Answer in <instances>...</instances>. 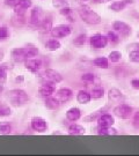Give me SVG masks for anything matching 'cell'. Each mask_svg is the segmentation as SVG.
<instances>
[{"label":"cell","instance_id":"obj_1","mask_svg":"<svg viewBox=\"0 0 139 156\" xmlns=\"http://www.w3.org/2000/svg\"><path fill=\"white\" fill-rule=\"evenodd\" d=\"M38 55V49L36 46L29 45L26 48H15L11 51L12 60L16 64L24 62L29 58H34Z\"/></svg>","mask_w":139,"mask_h":156},{"label":"cell","instance_id":"obj_2","mask_svg":"<svg viewBox=\"0 0 139 156\" xmlns=\"http://www.w3.org/2000/svg\"><path fill=\"white\" fill-rule=\"evenodd\" d=\"M78 15L80 17V20L88 26H97L102 21L100 15L87 5H81L79 7Z\"/></svg>","mask_w":139,"mask_h":156},{"label":"cell","instance_id":"obj_3","mask_svg":"<svg viewBox=\"0 0 139 156\" xmlns=\"http://www.w3.org/2000/svg\"><path fill=\"white\" fill-rule=\"evenodd\" d=\"M7 98L9 101V104L15 106V108H19V106H22L24 104H27L29 100H30L29 95L23 89H19V88L9 90L8 94H7Z\"/></svg>","mask_w":139,"mask_h":156},{"label":"cell","instance_id":"obj_4","mask_svg":"<svg viewBox=\"0 0 139 156\" xmlns=\"http://www.w3.org/2000/svg\"><path fill=\"white\" fill-rule=\"evenodd\" d=\"M72 34V28L68 24H58V26H53L50 31L51 37L53 38H65L68 37Z\"/></svg>","mask_w":139,"mask_h":156},{"label":"cell","instance_id":"obj_5","mask_svg":"<svg viewBox=\"0 0 139 156\" xmlns=\"http://www.w3.org/2000/svg\"><path fill=\"white\" fill-rule=\"evenodd\" d=\"M112 112L119 119H129L134 115V109H132V106L128 105L125 103H122V104H118L115 106Z\"/></svg>","mask_w":139,"mask_h":156},{"label":"cell","instance_id":"obj_6","mask_svg":"<svg viewBox=\"0 0 139 156\" xmlns=\"http://www.w3.org/2000/svg\"><path fill=\"white\" fill-rule=\"evenodd\" d=\"M43 11H42V8L41 7H37V6H35L31 8V11H30V15H29V23H30V26H33V27H38L39 23L43 21Z\"/></svg>","mask_w":139,"mask_h":156},{"label":"cell","instance_id":"obj_7","mask_svg":"<svg viewBox=\"0 0 139 156\" xmlns=\"http://www.w3.org/2000/svg\"><path fill=\"white\" fill-rule=\"evenodd\" d=\"M109 42L107 36L102 34H95L92 37H89V44L94 49H104Z\"/></svg>","mask_w":139,"mask_h":156},{"label":"cell","instance_id":"obj_8","mask_svg":"<svg viewBox=\"0 0 139 156\" xmlns=\"http://www.w3.org/2000/svg\"><path fill=\"white\" fill-rule=\"evenodd\" d=\"M112 29L122 37H129L132 33L131 26H129L128 23L123 22V21H115L112 23Z\"/></svg>","mask_w":139,"mask_h":156},{"label":"cell","instance_id":"obj_9","mask_svg":"<svg viewBox=\"0 0 139 156\" xmlns=\"http://www.w3.org/2000/svg\"><path fill=\"white\" fill-rule=\"evenodd\" d=\"M55 97L60 102V104H66L67 102H70L73 98V91L67 87H63L56 90Z\"/></svg>","mask_w":139,"mask_h":156},{"label":"cell","instance_id":"obj_10","mask_svg":"<svg viewBox=\"0 0 139 156\" xmlns=\"http://www.w3.org/2000/svg\"><path fill=\"white\" fill-rule=\"evenodd\" d=\"M33 7L31 0H16V4L13 7L14 14L17 15H26V12Z\"/></svg>","mask_w":139,"mask_h":156},{"label":"cell","instance_id":"obj_11","mask_svg":"<svg viewBox=\"0 0 139 156\" xmlns=\"http://www.w3.org/2000/svg\"><path fill=\"white\" fill-rule=\"evenodd\" d=\"M30 127L35 132L43 133L48 129V123L44 118L42 117H33L30 120Z\"/></svg>","mask_w":139,"mask_h":156},{"label":"cell","instance_id":"obj_12","mask_svg":"<svg viewBox=\"0 0 139 156\" xmlns=\"http://www.w3.org/2000/svg\"><path fill=\"white\" fill-rule=\"evenodd\" d=\"M38 93L44 98L45 97H49V96H52L56 93V83L46 80V82H44V83H42L39 86Z\"/></svg>","mask_w":139,"mask_h":156},{"label":"cell","instance_id":"obj_13","mask_svg":"<svg viewBox=\"0 0 139 156\" xmlns=\"http://www.w3.org/2000/svg\"><path fill=\"white\" fill-rule=\"evenodd\" d=\"M24 67L31 73H37L42 67V60L38 58H29L24 62Z\"/></svg>","mask_w":139,"mask_h":156},{"label":"cell","instance_id":"obj_14","mask_svg":"<svg viewBox=\"0 0 139 156\" xmlns=\"http://www.w3.org/2000/svg\"><path fill=\"white\" fill-rule=\"evenodd\" d=\"M44 78L48 80V81H51V82H55V83H59L61 82L64 78L60 73L56 69H52V68H48L44 71Z\"/></svg>","mask_w":139,"mask_h":156},{"label":"cell","instance_id":"obj_15","mask_svg":"<svg viewBox=\"0 0 139 156\" xmlns=\"http://www.w3.org/2000/svg\"><path fill=\"white\" fill-rule=\"evenodd\" d=\"M97 126L99 127H111L115 124V119L111 116L110 113H102L100 117L97 118Z\"/></svg>","mask_w":139,"mask_h":156},{"label":"cell","instance_id":"obj_16","mask_svg":"<svg viewBox=\"0 0 139 156\" xmlns=\"http://www.w3.org/2000/svg\"><path fill=\"white\" fill-rule=\"evenodd\" d=\"M108 98L111 103H119L124 100V95L119 89L117 88H111L108 91Z\"/></svg>","mask_w":139,"mask_h":156},{"label":"cell","instance_id":"obj_17","mask_svg":"<svg viewBox=\"0 0 139 156\" xmlns=\"http://www.w3.org/2000/svg\"><path fill=\"white\" fill-rule=\"evenodd\" d=\"M132 2H134V0H118V1H114L109 6V8H110L111 11L118 13V12H122L128 5H131Z\"/></svg>","mask_w":139,"mask_h":156},{"label":"cell","instance_id":"obj_18","mask_svg":"<svg viewBox=\"0 0 139 156\" xmlns=\"http://www.w3.org/2000/svg\"><path fill=\"white\" fill-rule=\"evenodd\" d=\"M44 106L48 109V110L55 111V110H58V109H59V106H60V102L57 100L55 96H49V97H45Z\"/></svg>","mask_w":139,"mask_h":156},{"label":"cell","instance_id":"obj_19","mask_svg":"<svg viewBox=\"0 0 139 156\" xmlns=\"http://www.w3.org/2000/svg\"><path fill=\"white\" fill-rule=\"evenodd\" d=\"M81 118V110L77 108V106H73L71 109H68L66 111V119L70 122H77Z\"/></svg>","mask_w":139,"mask_h":156},{"label":"cell","instance_id":"obj_20","mask_svg":"<svg viewBox=\"0 0 139 156\" xmlns=\"http://www.w3.org/2000/svg\"><path fill=\"white\" fill-rule=\"evenodd\" d=\"M67 133L70 135H82V134L86 133V129L83 126L79 125V124L74 123L73 122L68 127H67Z\"/></svg>","mask_w":139,"mask_h":156},{"label":"cell","instance_id":"obj_21","mask_svg":"<svg viewBox=\"0 0 139 156\" xmlns=\"http://www.w3.org/2000/svg\"><path fill=\"white\" fill-rule=\"evenodd\" d=\"M52 27H53V26H52V20H51V17H44L43 21L39 23V26L37 27V28H38V30L41 31V33L50 34Z\"/></svg>","mask_w":139,"mask_h":156},{"label":"cell","instance_id":"obj_22","mask_svg":"<svg viewBox=\"0 0 139 156\" xmlns=\"http://www.w3.org/2000/svg\"><path fill=\"white\" fill-rule=\"evenodd\" d=\"M92 101V95L87 90H79L77 94V102L80 104H88Z\"/></svg>","mask_w":139,"mask_h":156},{"label":"cell","instance_id":"obj_23","mask_svg":"<svg viewBox=\"0 0 139 156\" xmlns=\"http://www.w3.org/2000/svg\"><path fill=\"white\" fill-rule=\"evenodd\" d=\"M13 66L9 62H4V64H0V83L4 84L7 81V71L12 69Z\"/></svg>","mask_w":139,"mask_h":156},{"label":"cell","instance_id":"obj_24","mask_svg":"<svg viewBox=\"0 0 139 156\" xmlns=\"http://www.w3.org/2000/svg\"><path fill=\"white\" fill-rule=\"evenodd\" d=\"M107 110H108V105L104 106V108H102V109H100V110H97V111L93 112V113H90V115H88V116H86V117L83 118V120H85L86 123L95 122V120H97V118L100 117L102 113L107 112Z\"/></svg>","mask_w":139,"mask_h":156},{"label":"cell","instance_id":"obj_25","mask_svg":"<svg viewBox=\"0 0 139 156\" xmlns=\"http://www.w3.org/2000/svg\"><path fill=\"white\" fill-rule=\"evenodd\" d=\"M61 48V43L58 41V38H50L45 42V49L49 51H57Z\"/></svg>","mask_w":139,"mask_h":156},{"label":"cell","instance_id":"obj_26","mask_svg":"<svg viewBox=\"0 0 139 156\" xmlns=\"http://www.w3.org/2000/svg\"><path fill=\"white\" fill-rule=\"evenodd\" d=\"M95 67L97 68H102V69H107L109 67V59L106 57H97L93 60Z\"/></svg>","mask_w":139,"mask_h":156},{"label":"cell","instance_id":"obj_27","mask_svg":"<svg viewBox=\"0 0 139 156\" xmlns=\"http://www.w3.org/2000/svg\"><path fill=\"white\" fill-rule=\"evenodd\" d=\"M59 13H60L63 16L66 17L70 22H74V21H75V19L73 17V9L71 7H68V6H63V7H60V9H59Z\"/></svg>","mask_w":139,"mask_h":156},{"label":"cell","instance_id":"obj_28","mask_svg":"<svg viewBox=\"0 0 139 156\" xmlns=\"http://www.w3.org/2000/svg\"><path fill=\"white\" fill-rule=\"evenodd\" d=\"M90 95H92V98L100 100L104 96V89L101 86H95L94 88L92 89V91H90Z\"/></svg>","mask_w":139,"mask_h":156},{"label":"cell","instance_id":"obj_29","mask_svg":"<svg viewBox=\"0 0 139 156\" xmlns=\"http://www.w3.org/2000/svg\"><path fill=\"white\" fill-rule=\"evenodd\" d=\"M12 133V125L8 122H1L0 123V134L1 135H8Z\"/></svg>","mask_w":139,"mask_h":156},{"label":"cell","instance_id":"obj_30","mask_svg":"<svg viewBox=\"0 0 139 156\" xmlns=\"http://www.w3.org/2000/svg\"><path fill=\"white\" fill-rule=\"evenodd\" d=\"M108 59L112 64H117V62H121V59H122V53L119 51H111L110 53H109V56H108Z\"/></svg>","mask_w":139,"mask_h":156},{"label":"cell","instance_id":"obj_31","mask_svg":"<svg viewBox=\"0 0 139 156\" xmlns=\"http://www.w3.org/2000/svg\"><path fill=\"white\" fill-rule=\"evenodd\" d=\"M107 38H108V42L111 44H117L119 42V35L115 30H112V31H109L107 34Z\"/></svg>","mask_w":139,"mask_h":156},{"label":"cell","instance_id":"obj_32","mask_svg":"<svg viewBox=\"0 0 139 156\" xmlns=\"http://www.w3.org/2000/svg\"><path fill=\"white\" fill-rule=\"evenodd\" d=\"M12 115V109L7 104H0V118L8 117Z\"/></svg>","mask_w":139,"mask_h":156},{"label":"cell","instance_id":"obj_33","mask_svg":"<svg viewBox=\"0 0 139 156\" xmlns=\"http://www.w3.org/2000/svg\"><path fill=\"white\" fill-rule=\"evenodd\" d=\"M86 42H87V36L85 34H80L78 37L73 39V44L77 45V46H82L86 44Z\"/></svg>","mask_w":139,"mask_h":156},{"label":"cell","instance_id":"obj_34","mask_svg":"<svg viewBox=\"0 0 139 156\" xmlns=\"http://www.w3.org/2000/svg\"><path fill=\"white\" fill-rule=\"evenodd\" d=\"M129 60L134 64H139V50H132L129 52Z\"/></svg>","mask_w":139,"mask_h":156},{"label":"cell","instance_id":"obj_35","mask_svg":"<svg viewBox=\"0 0 139 156\" xmlns=\"http://www.w3.org/2000/svg\"><path fill=\"white\" fill-rule=\"evenodd\" d=\"M9 36H11V33L8 28L6 26H1L0 27V41H6L7 38H9Z\"/></svg>","mask_w":139,"mask_h":156},{"label":"cell","instance_id":"obj_36","mask_svg":"<svg viewBox=\"0 0 139 156\" xmlns=\"http://www.w3.org/2000/svg\"><path fill=\"white\" fill-rule=\"evenodd\" d=\"M81 80L86 83H93L95 81V75L93 73H83L81 75Z\"/></svg>","mask_w":139,"mask_h":156},{"label":"cell","instance_id":"obj_37","mask_svg":"<svg viewBox=\"0 0 139 156\" xmlns=\"http://www.w3.org/2000/svg\"><path fill=\"white\" fill-rule=\"evenodd\" d=\"M132 125H134V128H139V110L134 113V117H132Z\"/></svg>","mask_w":139,"mask_h":156},{"label":"cell","instance_id":"obj_38","mask_svg":"<svg viewBox=\"0 0 139 156\" xmlns=\"http://www.w3.org/2000/svg\"><path fill=\"white\" fill-rule=\"evenodd\" d=\"M131 86H132V88L134 89H139V79L138 78H134L131 80Z\"/></svg>","mask_w":139,"mask_h":156},{"label":"cell","instance_id":"obj_39","mask_svg":"<svg viewBox=\"0 0 139 156\" xmlns=\"http://www.w3.org/2000/svg\"><path fill=\"white\" fill-rule=\"evenodd\" d=\"M15 4H16V0H5V5L7 6V7H14L15 6Z\"/></svg>","mask_w":139,"mask_h":156},{"label":"cell","instance_id":"obj_40","mask_svg":"<svg viewBox=\"0 0 139 156\" xmlns=\"http://www.w3.org/2000/svg\"><path fill=\"white\" fill-rule=\"evenodd\" d=\"M23 76L22 75H20V76H16V79H15V82H19V83H21V82H23Z\"/></svg>","mask_w":139,"mask_h":156},{"label":"cell","instance_id":"obj_41","mask_svg":"<svg viewBox=\"0 0 139 156\" xmlns=\"http://www.w3.org/2000/svg\"><path fill=\"white\" fill-rule=\"evenodd\" d=\"M95 4H104V2H108V1H111V0H93Z\"/></svg>","mask_w":139,"mask_h":156},{"label":"cell","instance_id":"obj_42","mask_svg":"<svg viewBox=\"0 0 139 156\" xmlns=\"http://www.w3.org/2000/svg\"><path fill=\"white\" fill-rule=\"evenodd\" d=\"M4 57H5V53H4V51L0 50V62L4 59Z\"/></svg>","mask_w":139,"mask_h":156},{"label":"cell","instance_id":"obj_43","mask_svg":"<svg viewBox=\"0 0 139 156\" xmlns=\"http://www.w3.org/2000/svg\"><path fill=\"white\" fill-rule=\"evenodd\" d=\"M134 46L136 50H139V44H134Z\"/></svg>","mask_w":139,"mask_h":156},{"label":"cell","instance_id":"obj_44","mask_svg":"<svg viewBox=\"0 0 139 156\" xmlns=\"http://www.w3.org/2000/svg\"><path fill=\"white\" fill-rule=\"evenodd\" d=\"M2 89H4V87H2V84L0 83V91H2Z\"/></svg>","mask_w":139,"mask_h":156},{"label":"cell","instance_id":"obj_45","mask_svg":"<svg viewBox=\"0 0 139 156\" xmlns=\"http://www.w3.org/2000/svg\"><path fill=\"white\" fill-rule=\"evenodd\" d=\"M137 37H138V38H139V31H138V33H137Z\"/></svg>","mask_w":139,"mask_h":156},{"label":"cell","instance_id":"obj_46","mask_svg":"<svg viewBox=\"0 0 139 156\" xmlns=\"http://www.w3.org/2000/svg\"><path fill=\"white\" fill-rule=\"evenodd\" d=\"M81 1H83V2H85V1H88V0H81Z\"/></svg>","mask_w":139,"mask_h":156},{"label":"cell","instance_id":"obj_47","mask_svg":"<svg viewBox=\"0 0 139 156\" xmlns=\"http://www.w3.org/2000/svg\"><path fill=\"white\" fill-rule=\"evenodd\" d=\"M0 21H1V16H0Z\"/></svg>","mask_w":139,"mask_h":156}]
</instances>
